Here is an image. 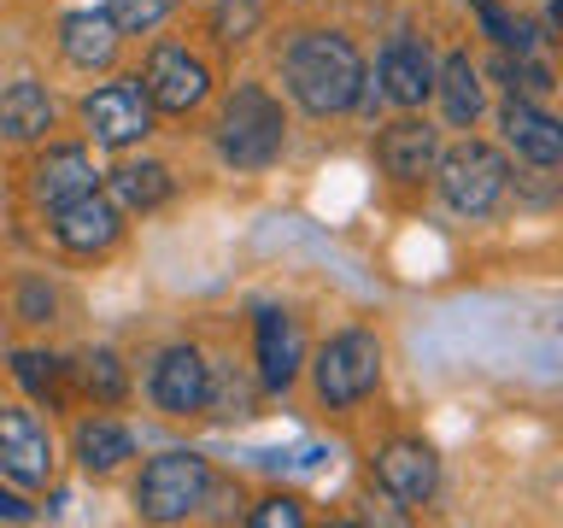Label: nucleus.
<instances>
[{
    "label": "nucleus",
    "mask_w": 563,
    "mask_h": 528,
    "mask_svg": "<svg viewBox=\"0 0 563 528\" xmlns=\"http://www.w3.org/2000/svg\"><path fill=\"white\" fill-rule=\"evenodd\" d=\"M206 411H218V417H253V387L241 382V370H223V359L211 364V399H206Z\"/></svg>",
    "instance_id": "nucleus-29"
},
{
    "label": "nucleus",
    "mask_w": 563,
    "mask_h": 528,
    "mask_svg": "<svg viewBox=\"0 0 563 528\" xmlns=\"http://www.w3.org/2000/svg\"><path fill=\"white\" fill-rule=\"evenodd\" d=\"M282 82L299 112L311 118H341L364 100L369 88V70H364V53L352 35L341 30H299L288 53H282Z\"/></svg>",
    "instance_id": "nucleus-1"
},
{
    "label": "nucleus",
    "mask_w": 563,
    "mask_h": 528,
    "mask_svg": "<svg viewBox=\"0 0 563 528\" xmlns=\"http://www.w3.org/2000/svg\"><path fill=\"white\" fill-rule=\"evenodd\" d=\"M12 317H18V323H30V329L59 323V288H53L42 271H24L12 282Z\"/></svg>",
    "instance_id": "nucleus-24"
},
{
    "label": "nucleus",
    "mask_w": 563,
    "mask_h": 528,
    "mask_svg": "<svg viewBox=\"0 0 563 528\" xmlns=\"http://www.w3.org/2000/svg\"><path fill=\"white\" fill-rule=\"evenodd\" d=\"M211 487H218V475H211L206 458L188 452V447H170V452H158L141 464L135 487H130V505H135L141 522H188L211 505Z\"/></svg>",
    "instance_id": "nucleus-3"
},
{
    "label": "nucleus",
    "mask_w": 563,
    "mask_h": 528,
    "mask_svg": "<svg viewBox=\"0 0 563 528\" xmlns=\"http://www.w3.org/2000/svg\"><path fill=\"white\" fill-rule=\"evenodd\" d=\"M106 12H112V24L123 35H153V30L170 24L176 0H106Z\"/></svg>",
    "instance_id": "nucleus-27"
},
{
    "label": "nucleus",
    "mask_w": 563,
    "mask_h": 528,
    "mask_svg": "<svg viewBox=\"0 0 563 528\" xmlns=\"http://www.w3.org/2000/svg\"><path fill=\"white\" fill-rule=\"evenodd\" d=\"M0 522H35V505L18 493V482L12 487H0Z\"/></svg>",
    "instance_id": "nucleus-31"
},
{
    "label": "nucleus",
    "mask_w": 563,
    "mask_h": 528,
    "mask_svg": "<svg viewBox=\"0 0 563 528\" xmlns=\"http://www.w3.org/2000/svg\"><path fill=\"white\" fill-rule=\"evenodd\" d=\"M135 458V435L130 422L112 417L106 405H95L88 417L70 422V464H77L88 482H106V475H118L123 464Z\"/></svg>",
    "instance_id": "nucleus-15"
},
{
    "label": "nucleus",
    "mask_w": 563,
    "mask_h": 528,
    "mask_svg": "<svg viewBox=\"0 0 563 528\" xmlns=\"http://www.w3.org/2000/svg\"><path fill=\"white\" fill-rule=\"evenodd\" d=\"M545 18H552V30H563V0H552V7H545Z\"/></svg>",
    "instance_id": "nucleus-32"
},
{
    "label": "nucleus",
    "mask_w": 563,
    "mask_h": 528,
    "mask_svg": "<svg viewBox=\"0 0 563 528\" xmlns=\"http://www.w3.org/2000/svg\"><path fill=\"white\" fill-rule=\"evenodd\" d=\"M135 77H141V88H147V100L158 106V118H188V112H200V106L211 100V88H218L211 65H206L188 42H153Z\"/></svg>",
    "instance_id": "nucleus-7"
},
{
    "label": "nucleus",
    "mask_w": 563,
    "mask_h": 528,
    "mask_svg": "<svg viewBox=\"0 0 563 528\" xmlns=\"http://www.w3.org/2000/svg\"><path fill=\"white\" fill-rule=\"evenodd\" d=\"M306 370H311L317 405H329V411H352V405H364L369 394H376V382H382V341H376V329L329 334V341L311 352Z\"/></svg>",
    "instance_id": "nucleus-4"
},
{
    "label": "nucleus",
    "mask_w": 563,
    "mask_h": 528,
    "mask_svg": "<svg viewBox=\"0 0 563 528\" xmlns=\"http://www.w3.org/2000/svg\"><path fill=\"white\" fill-rule=\"evenodd\" d=\"M47 235H53V246H59L65 258H106L112 246L123 241V211L112 194H82V200H70V206H59V211H47Z\"/></svg>",
    "instance_id": "nucleus-10"
},
{
    "label": "nucleus",
    "mask_w": 563,
    "mask_h": 528,
    "mask_svg": "<svg viewBox=\"0 0 563 528\" xmlns=\"http://www.w3.org/2000/svg\"><path fill=\"white\" fill-rule=\"evenodd\" d=\"M53 123H59V100L47 95V82L12 77L0 88V141H12V147H42L53 135Z\"/></svg>",
    "instance_id": "nucleus-19"
},
{
    "label": "nucleus",
    "mask_w": 563,
    "mask_h": 528,
    "mask_svg": "<svg viewBox=\"0 0 563 528\" xmlns=\"http://www.w3.org/2000/svg\"><path fill=\"white\" fill-rule=\"evenodd\" d=\"M434 183H440V200H446L457 218H487L510 188V165H505L499 147H487V141H457V147L440 153Z\"/></svg>",
    "instance_id": "nucleus-6"
},
{
    "label": "nucleus",
    "mask_w": 563,
    "mask_h": 528,
    "mask_svg": "<svg viewBox=\"0 0 563 528\" xmlns=\"http://www.w3.org/2000/svg\"><path fill=\"white\" fill-rule=\"evenodd\" d=\"M12 382L24 387V399L30 405H47V411H65V399H70V364L65 359H53V352H35V346H18L12 359Z\"/></svg>",
    "instance_id": "nucleus-22"
},
{
    "label": "nucleus",
    "mask_w": 563,
    "mask_h": 528,
    "mask_svg": "<svg viewBox=\"0 0 563 528\" xmlns=\"http://www.w3.org/2000/svg\"><path fill=\"white\" fill-rule=\"evenodd\" d=\"M306 329H299L294 311L282 306H258L253 311V376L264 394H288L306 370Z\"/></svg>",
    "instance_id": "nucleus-11"
},
{
    "label": "nucleus",
    "mask_w": 563,
    "mask_h": 528,
    "mask_svg": "<svg viewBox=\"0 0 563 528\" xmlns=\"http://www.w3.org/2000/svg\"><path fill=\"white\" fill-rule=\"evenodd\" d=\"M53 42H59V59H65L70 70H82V77H100V70L118 65L123 30L112 24V12H106V7H77V12L59 18Z\"/></svg>",
    "instance_id": "nucleus-16"
},
{
    "label": "nucleus",
    "mask_w": 563,
    "mask_h": 528,
    "mask_svg": "<svg viewBox=\"0 0 563 528\" xmlns=\"http://www.w3.org/2000/svg\"><path fill=\"white\" fill-rule=\"evenodd\" d=\"M77 118H82V135L95 141L100 153H135L141 141L158 130V106L147 100L141 77L95 82V88L77 100Z\"/></svg>",
    "instance_id": "nucleus-5"
},
{
    "label": "nucleus",
    "mask_w": 563,
    "mask_h": 528,
    "mask_svg": "<svg viewBox=\"0 0 563 528\" xmlns=\"http://www.w3.org/2000/svg\"><path fill=\"white\" fill-rule=\"evenodd\" d=\"M70 382L82 387V399H95V405H106V411H112V405H123L130 399V364L118 359L112 346H88L77 364H70Z\"/></svg>",
    "instance_id": "nucleus-23"
},
{
    "label": "nucleus",
    "mask_w": 563,
    "mask_h": 528,
    "mask_svg": "<svg viewBox=\"0 0 563 528\" xmlns=\"http://www.w3.org/2000/svg\"><path fill=\"white\" fill-rule=\"evenodd\" d=\"M499 135L517 158H528V165H540V170L563 165V118H552L540 100H505L499 106Z\"/></svg>",
    "instance_id": "nucleus-18"
},
{
    "label": "nucleus",
    "mask_w": 563,
    "mask_h": 528,
    "mask_svg": "<svg viewBox=\"0 0 563 528\" xmlns=\"http://www.w3.org/2000/svg\"><path fill=\"white\" fill-rule=\"evenodd\" d=\"M440 153L446 147H440V130L429 118H394L376 135V165L394 176V183H422V176H434Z\"/></svg>",
    "instance_id": "nucleus-17"
},
{
    "label": "nucleus",
    "mask_w": 563,
    "mask_h": 528,
    "mask_svg": "<svg viewBox=\"0 0 563 528\" xmlns=\"http://www.w3.org/2000/svg\"><path fill=\"white\" fill-rule=\"evenodd\" d=\"M246 522L253 528H299L306 522V505L288 499V493H276V499H258V510H246Z\"/></svg>",
    "instance_id": "nucleus-30"
},
{
    "label": "nucleus",
    "mask_w": 563,
    "mask_h": 528,
    "mask_svg": "<svg viewBox=\"0 0 563 528\" xmlns=\"http://www.w3.org/2000/svg\"><path fill=\"white\" fill-rule=\"evenodd\" d=\"M369 470H376V487L394 505H429L440 493V458H434L429 440H417V435L387 440V447L369 458Z\"/></svg>",
    "instance_id": "nucleus-14"
},
{
    "label": "nucleus",
    "mask_w": 563,
    "mask_h": 528,
    "mask_svg": "<svg viewBox=\"0 0 563 528\" xmlns=\"http://www.w3.org/2000/svg\"><path fill=\"white\" fill-rule=\"evenodd\" d=\"M434 77H440V59H434V47L422 42V35L411 30H399L394 42L382 47V59H376V95L387 106H399V112H417L422 100L434 95Z\"/></svg>",
    "instance_id": "nucleus-13"
},
{
    "label": "nucleus",
    "mask_w": 563,
    "mask_h": 528,
    "mask_svg": "<svg viewBox=\"0 0 563 528\" xmlns=\"http://www.w3.org/2000/svg\"><path fill=\"white\" fill-rule=\"evenodd\" d=\"M24 188H30L35 211H59V206L100 188V165H95V153H88L82 141H47V147L30 158V183Z\"/></svg>",
    "instance_id": "nucleus-12"
},
{
    "label": "nucleus",
    "mask_w": 563,
    "mask_h": 528,
    "mask_svg": "<svg viewBox=\"0 0 563 528\" xmlns=\"http://www.w3.org/2000/svg\"><path fill=\"white\" fill-rule=\"evenodd\" d=\"M211 147L229 170H264L288 147V112L264 82H235L211 118Z\"/></svg>",
    "instance_id": "nucleus-2"
},
{
    "label": "nucleus",
    "mask_w": 563,
    "mask_h": 528,
    "mask_svg": "<svg viewBox=\"0 0 563 528\" xmlns=\"http://www.w3.org/2000/svg\"><path fill=\"white\" fill-rule=\"evenodd\" d=\"M493 77L510 88V100H540L545 88H558L528 53H505V47H499V59H493Z\"/></svg>",
    "instance_id": "nucleus-26"
},
{
    "label": "nucleus",
    "mask_w": 563,
    "mask_h": 528,
    "mask_svg": "<svg viewBox=\"0 0 563 528\" xmlns=\"http://www.w3.org/2000/svg\"><path fill=\"white\" fill-rule=\"evenodd\" d=\"M106 194L123 206V211H158L176 194V176H170V165L165 158H147V153H123L118 165H112V176H106Z\"/></svg>",
    "instance_id": "nucleus-20"
},
{
    "label": "nucleus",
    "mask_w": 563,
    "mask_h": 528,
    "mask_svg": "<svg viewBox=\"0 0 563 528\" xmlns=\"http://www.w3.org/2000/svg\"><path fill=\"white\" fill-rule=\"evenodd\" d=\"M53 470H59V440L42 411L30 399L0 405V475L18 487H53Z\"/></svg>",
    "instance_id": "nucleus-8"
},
{
    "label": "nucleus",
    "mask_w": 563,
    "mask_h": 528,
    "mask_svg": "<svg viewBox=\"0 0 563 528\" xmlns=\"http://www.w3.org/2000/svg\"><path fill=\"white\" fill-rule=\"evenodd\" d=\"M475 7V18H482V30L493 35V42H499L505 53H534V30L522 24V18H510L499 0H470Z\"/></svg>",
    "instance_id": "nucleus-28"
},
{
    "label": "nucleus",
    "mask_w": 563,
    "mask_h": 528,
    "mask_svg": "<svg viewBox=\"0 0 563 528\" xmlns=\"http://www.w3.org/2000/svg\"><path fill=\"white\" fill-rule=\"evenodd\" d=\"M258 24H264V0H211V35H218L223 47L253 42Z\"/></svg>",
    "instance_id": "nucleus-25"
},
{
    "label": "nucleus",
    "mask_w": 563,
    "mask_h": 528,
    "mask_svg": "<svg viewBox=\"0 0 563 528\" xmlns=\"http://www.w3.org/2000/svg\"><path fill=\"white\" fill-rule=\"evenodd\" d=\"M147 399L165 417H200L211 399V359L194 341H170L147 364Z\"/></svg>",
    "instance_id": "nucleus-9"
},
{
    "label": "nucleus",
    "mask_w": 563,
    "mask_h": 528,
    "mask_svg": "<svg viewBox=\"0 0 563 528\" xmlns=\"http://www.w3.org/2000/svg\"><path fill=\"white\" fill-rule=\"evenodd\" d=\"M434 100L446 112L452 130H475V118L487 112V82H482V65L470 53H446L440 59V77H434Z\"/></svg>",
    "instance_id": "nucleus-21"
}]
</instances>
